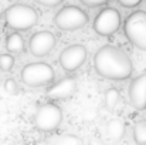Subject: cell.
<instances>
[{"instance_id": "obj_2", "label": "cell", "mask_w": 146, "mask_h": 145, "mask_svg": "<svg viewBox=\"0 0 146 145\" xmlns=\"http://www.w3.org/2000/svg\"><path fill=\"white\" fill-rule=\"evenodd\" d=\"M37 20L38 14L36 9L24 3H16L4 11V23L17 33L30 30L37 24Z\"/></svg>"}, {"instance_id": "obj_20", "label": "cell", "mask_w": 146, "mask_h": 145, "mask_svg": "<svg viewBox=\"0 0 146 145\" xmlns=\"http://www.w3.org/2000/svg\"><path fill=\"white\" fill-rule=\"evenodd\" d=\"M118 3L122 6V7H126V9H133L136 6H139L142 3V0H118Z\"/></svg>"}, {"instance_id": "obj_6", "label": "cell", "mask_w": 146, "mask_h": 145, "mask_svg": "<svg viewBox=\"0 0 146 145\" xmlns=\"http://www.w3.org/2000/svg\"><path fill=\"white\" fill-rule=\"evenodd\" d=\"M62 121V110L54 104V102H46L40 105L33 117V124L38 131L50 132L60 127Z\"/></svg>"}, {"instance_id": "obj_1", "label": "cell", "mask_w": 146, "mask_h": 145, "mask_svg": "<svg viewBox=\"0 0 146 145\" xmlns=\"http://www.w3.org/2000/svg\"><path fill=\"white\" fill-rule=\"evenodd\" d=\"M94 68L101 77L106 80L122 81L132 76L133 64L122 48L106 44L95 53Z\"/></svg>"}, {"instance_id": "obj_8", "label": "cell", "mask_w": 146, "mask_h": 145, "mask_svg": "<svg viewBox=\"0 0 146 145\" xmlns=\"http://www.w3.org/2000/svg\"><path fill=\"white\" fill-rule=\"evenodd\" d=\"M58 61L64 71L72 73V71L78 70L87 61V48L81 44L68 46L61 51Z\"/></svg>"}, {"instance_id": "obj_13", "label": "cell", "mask_w": 146, "mask_h": 145, "mask_svg": "<svg viewBox=\"0 0 146 145\" xmlns=\"http://www.w3.org/2000/svg\"><path fill=\"white\" fill-rule=\"evenodd\" d=\"M24 47H26V43H24V39L20 33L14 31L11 34L7 36L6 39V48L11 53V54H20L24 51Z\"/></svg>"}, {"instance_id": "obj_24", "label": "cell", "mask_w": 146, "mask_h": 145, "mask_svg": "<svg viewBox=\"0 0 146 145\" xmlns=\"http://www.w3.org/2000/svg\"><path fill=\"white\" fill-rule=\"evenodd\" d=\"M14 145H27V144H24V142H17V144H14Z\"/></svg>"}, {"instance_id": "obj_21", "label": "cell", "mask_w": 146, "mask_h": 145, "mask_svg": "<svg viewBox=\"0 0 146 145\" xmlns=\"http://www.w3.org/2000/svg\"><path fill=\"white\" fill-rule=\"evenodd\" d=\"M37 3L44 7H55V6L61 4V0H37Z\"/></svg>"}, {"instance_id": "obj_3", "label": "cell", "mask_w": 146, "mask_h": 145, "mask_svg": "<svg viewBox=\"0 0 146 145\" xmlns=\"http://www.w3.org/2000/svg\"><path fill=\"white\" fill-rule=\"evenodd\" d=\"M123 33L135 47L146 51V11L131 13L123 23Z\"/></svg>"}, {"instance_id": "obj_5", "label": "cell", "mask_w": 146, "mask_h": 145, "mask_svg": "<svg viewBox=\"0 0 146 145\" xmlns=\"http://www.w3.org/2000/svg\"><path fill=\"white\" fill-rule=\"evenodd\" d=\"M54 23L60 30L74 31L82 29L88 23V14L78 6L68 4L60 9V11L54 17Z\"/></svg>"}, {"instance_id": "obj_22", "label": "cell", "mask_w": 146, "mask_h": 145, "mask_svg": "<svg viewBox=\"0 0 146 145\" xmlns=\"http://www.w3.org/2000/svg\"><path fill=\"white\" fill-rule=\"evenodd\" d=\"M90 145H105V144H104V141H102L101 138H98V137H92V138L90 140Z\"/></svg>"}, {"instance_id": "obj_9", "label": "cell", "mask_w": 146, "mask_h": 145, "mask_svg": "<svg viewBox=\"0 0 146 145\" xmlns=\"http://www.w3.org/2000/svg\"><path fill=\"white\" fill-rule=\"evenodd\" d=\"M55 47V36L48 30L37 31L30 37L29 48L34 57H44L52 51Z\"/></svg>"}, {"instance_id": "obj_4", "label": "cell", "mask_w": 146, "mask_h": 145, "mask_svg": "<svg viewBox=\"0 0 146 145\" xmlns=\"http://www.w3.org/2000/svg\"><path fill=\"white\" fill-rule=\"evenodd\" d=\"M20 77H21V81L29 87H43L52 83L55 73L48 63L37 61V63H30L24 65L20 73Z\"/></svg>"}, {"instance_id": "obj_18", "label": "cell", "mask_w": 146, "mask_h": 145, "mask_svg": "<svg viewBox=\"0 0 146 145\" xmlns=\"http://www.w3.org/2000/svg\"><path fill=\"white\" fill-rule=\"evenodd\" d=\"M4 91L6 93H9V94H17V91H19V86H17V83H16V80L14 78H11V77H9V78H6V81H4Z\"/></svg>"}, {"instance_id": "obj_14", "label": "cell", "mask_w": 146, "mask_h": 145, "mask_svg": "<svg viewBox=\"0 0 146 145\" xmlns=\"http://www.w3.org/2000/svg\"><path fill=\"white\" fill-rule=\"evenodd\" d=\"M43 145H82V140L74 134H61L46 141Z\"/></svg>"}, {"instance_id": "obj_12", "label": "cell", "mask_w": 146, "mask_h": 145, "mask_svg": "<svg viewBox=\"0 0 146 145\" xmlns=\"http://www.w3.org/2000/svg\"><path fill=\"white\" fill-rule=\"evenodd\" d=\"M125 131H126V125H125L123 120H121V118H113V120H111V121L108 122L105 132H106V137H108L109 141L116 142V141L122 140V137L125 135Z\"/></svg>"}, {"instance_id": "obj_16", "label": "cell", "mask_w": 146, "mask_h": 145, "mask_svg": "<svg viewBox=\"0 0 146 145\" xmlns=\"http://www.w3.org/2000/svg\"><path fill=\"white\" fill-rule=\"evenodd\" d=\"M119 98H121V94L116 88H109L106 93H105V97H104V102L106 105V108L112 110L116 107V104L119 102Z\"/></svg>"}, {"instance_id": "obj_17", "label": "cell", "mask_w": 146, "mask_h": 145, "mask_svg": "<svg viewBox=\"0 0 146 145\" xmlns=\"http://www.w3.org/2000/svg\"><path fill=\"white\" fill-rule=\"evenodd\" d=\"M14 65V57L9 53H1L0 54V70L7 73L13 68Z\"/></svg>"}, {"instance_id": "obj_19", "label": "cell", "mask_w": 146, "mask_h": 145, "mask_svg": "<svg viewBox=\"0 0 146 145\" xmlns=\"http://www.w3.org/2000/svg\"><path fill=\"white\" fill-rule=\"evenodd\" d=\"M81 4L87 6V7H101V6H106L108 1L106 0H81Z\"/></svg>"}, {"instance_id": "obj_7", "label": "cell", "mask_w": 146, "mask_h": 145, "mask_svg": "<svg viewBox=\"0 0 146 145\" xmlns=\"http://www.w3.org/2000/svg\"><path fill=\"white\" fill-rule=\"evenodd\" d=\"M121 27V14L113 7H104L94 19V30L99 36H112Z\"/></svg>"}, {"instance_id": "obj_15", "label": "cell", "mask_w": 146, "mask_h": 145, "mask_svg": "<svg viewBox=\"0 0 146 145\" xmlns=\"http://www.w3.org/2000/svg\"><path fill=\"white\" fill-rule=\"evenodd\" d=\"M133 141L138 145H146V120L138 121L133 127Z\"/></svg>"}, {"instance_id": "obj_10", "label": "cell", "mask_w": 146, "mask_h": 145, "mask_svg": "<svg viewBox=\"0 0 146 145\" xmlns=\"http://www.w3.org/2000/svg\"><path fill=\"white\" fill-rule=\"evenodd\" d=\"M129 101L135 110L146 108V73L135 77L129 84Z\"/></svg>"}, {"instance_id": "obj_23", "label": "cell", "mask_w": 146, "mask_h": 145, "mask_svg": "<svg viewBox=\"0 0 146 145\" xmlns=\"http://www.w3.org/2000/svg\"><path fill=\"white\" fill-rule=\"evenodd\" d=\"M1 31H3V23H1V19H0V34H1Z\"/></svg>"}, {"instance_id": "obj_11", "label": "cell", "mask_w": 146, "mask_h": 145, "mask_svg": "<svg viewBox=\"0 0 146 145\" xmlns=\"http://www.w3.org/2000/svg\"><path fill=\"white\" fill-rule=\"evenodd\" d=\"M77 91V80L74 77H64L47 88L46 96L50 100H65Z\"/></svg>"}]
</instances>
